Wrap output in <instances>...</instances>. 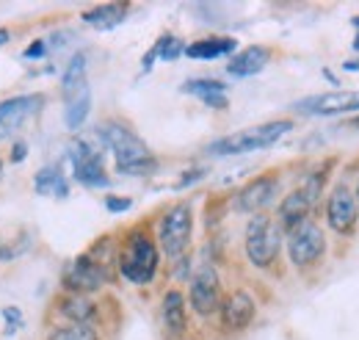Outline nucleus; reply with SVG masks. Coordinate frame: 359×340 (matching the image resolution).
Masks as SVG:
<instances>
[{"mask_svg":"<svg viewBox=\"0 0 359 340\" xmlns=\"http://www.w3.org/2000/svg\"><path fill=\"white\" fill-rule=\"evenodd\" d=\"M97 136L114 152L119 174L141 177V174H152V171L158 169V161L152 158L149 147L135 136L133 130L125 128L122 122H105V125H100Z\"/></svg>","mask_w":359,"mask_h":340,"instance_id":"1","label":"nucleus"},{"mask_svg":"<svg viewBox=\"0 0 359 340\" xmlns=\"http://www.w3.org/2000/svg\"><path fill=\"white\" fill-rule=\"evenodd\" d=\"M287 130H293V122H287V119L266 122V125L246 128V130H241V133H232V136H224V138L213 141V144L208 147V152H210V155H243V152L266 150V147H273Z\"/></svg>","mask_w":359,"mask_h":340,"instance_id":"2","label":"nucleus"},{"mask_svg":"<svg viewBox=\"0 0 359 340\" xmlns=\"http://www.w3.org/2000/svg\"><path fill=\"white\" fill-rule=\"evenodd\" d=\"M119 271H122L125 280H130L135 285H147L155 277V271H158V247L144 230H133L128 235L125 249L119 252Z\"/></svg>","mask_w":359,"mask_h":340,"instance_id":"3","label":"nucleus"},{"mask_svg":"<svg viewBox=\"0 0 359 340\" xmlns=\"http://www.w3.org/2000/svg\"><path fill=\"white\" fill-rule=\"evenodd\" d=\"M282 249V230L266 213H255L246 224V255L257 268H269Z\"/></svg>","mask_w":359,"mask_h":340,"instance_id":"4","label":"nucleus"},{"mask_svg":"<svg viewBox=\"0 0 359 340\" xmlns=\"http://www.w3.org/2000/svg\"><path fill=\"white\" fill-rule=\"evenodd\" d=\"M191 230H194V213L188 202H180L175 208L163 213L161 218V233H158V241H161V249L166 257H180L185 255L188 244H191Z\"/></svg>","mask_w":359,"mask_h":340,"instance_id":"5","label":"nucleus"},{"mask_svg":"<svg viewBox=\"0 0 359 340\" xmlns=\"http://www.w3.org/2000/svg\"><path fill=\"white\" fill-rule=\"evenodd\" d=\"M61 282L75 296H83V294H91V291H100L108 282V268H105V263L94 260L91 255H81L64 266Z\"/></svg>","mask_w":359,"mask_h":340,"instance_id":"6","label":"nucleus"},{"mask_svg":"<svg viewBox=\"0 0 359 340\" xmlns=\"http://www.w3.org/2000/svg\"><path fill=\"white\" fill-rule=\"evenodd\" d=\"M323 249H326L323 230L315 224L313 218H304L302 224H296L287 233V255H290V263L299 266V268L313 266L315 260H320Z\"/></svg>","mask_w":359,"mask_h":340,"instance_id":"7","label":"nucleus"},{"mask_svg":"<svg viewBox=\"0 0 359 340\" xmlns=\"http://www.w3.org/2000/svg\"><path fill=\"white\" fill-rule=\"evenodd\" d=\"M69 161H72V177L81 185L89 188H105L108 185V174L102 166V158L97 150H91L86 141H75L69 147Z\"/></svg>","mask_w":359,"mask_h":340,"instance_id":"8","label":"nucleus"},{"mask_svg":"<svg viewBox=\"0 0 359 340\" xmlns=\"http://www.w3.org/2000/svg\"><path fill=\"white\" fill-rule=\"evenodd\" d=\"M188 299L199 315H213L222 307V282H219V274L213 266H202L194 274Z\"/></svg>","mask_w":359,"mask_h":340,"instance_id":"9","label":"nucleus"},{"mask_svg":"<svg viewBox=\"0 0 359 340\" xmlns=\"http://www.w3.org/2000/svg\"><path fill=\"white\" fill-rule=\"evenodd\" d=\"M293 108L299 114H310V117L351 114V111H359V94L357 91H326V94H315V97H307V100H299Z\"/></svg>","mask_w":359,"mask_h":340,"instance_id":"10","label":"nucleus"},{"mask_svg":"<svg viewBox=\"0 0 359 340\" xmlns=\"http://www.w3.org/2000/svg\"><path fill=\"white\" fill-rule=\"evenodd\" d=\"M45 105V94H20L0 103V138H8L17 128H22L39 108Z\"/></svg>","mask_w":359,"mask_h":340,"instance_id":"11","label":"nucleus"},{"mask_svg":"<svg viewBox=\"0 0 359 340\" xmlns=\"http://www.w3.org/2000/svg\"><path fill=\"white\" fill-rule=\"evenodd\" d=\"M326 218H329V227L334 233H340V235L354 233V224H357V197H354V191L346 183L332 188L329 202H326Z\"/></svg>","mask_w":359,"mask_h":340,"instance_id":"12","label":"nucleus"},{"mask_svg":"<svg viewBox=\"0 0 359 340\" xmlns=\"http://www.w3.org/2000/svg\"><path fill=\"white\" fill-rule=\"evenodd\" d=\"M279 194V180L273 174L255 177L252 183H246L238 194H235V211L241 213H260L273 202V197Z\"/></svg>","mask_w":359,"mask_h":340,"instance_id":"13","label":"nucleus"},{"mask_svg":"<svg viewBox=\"0 0 359 340\" xmlns=\"http://www.w3.org/2000/svg\"><path fill=\"white\" fill-rule=\"evenodd\" d=\"M222 324L229 332H241L252 324L255 318V299L249 296L246 291H232L229 296L222 301Z\"/></svg>","mask_w":359,"mask_h":340,"instance_id":"14","label":"nucleus"},{"mask_svg":"<svg viewBox=\"0 0 359 340\" xmlns=\"http://www.w3.org/2000/svg\"><path fill=\"white\" fill-rule=\"evenodd\" d=\"M64 91V103H67V111H64V119H67V128L78 130L91 111V89L89 81H81V84L72 86H61Z\"/></svg>","mask_w":359,"mask_h":340,"instance_id":"15","label":"nucleus"},{"mask_svg":"<svg viewBox=\"0 0 359 340\" xmlns=\"http://www.w3.org/2000/svg\"><path fill=\"white\" fill-rule=\"evenodd\" d=\"M161 318L169 340H180L185 335V299L180 291H166L161 304Z\"/></svg>","mask_w":359,"mask_h":340,"instance_id":"16","label":"nucleus"},{"mask_svg":"<svg viewBox=\"0 0 359 340\" xmlns=\"http://www.w3.org/2000/svg\"><path fill=\"white\" fill-rule=\"evenodd\" d=\"M269 58H271L269 47L255 44V47L241 50V53L226 64V72H229V75H235V78H249V75L263 72V70H266V64H269Z\"/></svg>","mask_w":359,"mask_h":340,"instance_id":"17","label":"nucleus"},{"mask_svg":"<svg viewBox=\"0 0 359 340\" xmlns=\"http://www.w3.org/2000/svg\"><path fill=\"white\" fill-rule=\"evenodd\" d=\"M310 211H313L310 197H307L302 188H299V191H290V194L282 200V205H279V230L290 233L296 224H302L304 218H310Z\"/></svg>","mask_w":359,"mask_h":340,"instance_id":"18","label":"nucleus"},{"mask_svg":"<svg viewBox=\"0 0 359 340\" xmlns=\"http://www.w3.org/2000/svg\"><path fill=\"white\" fill-rule=\"evenodd\" d=\"M235 47H238V42H235L232 37H210V39H199V42L188 44V47H185V55H188V58L210 61V58L229 55Z\"/></svg>","mask_w":359,"mask_h":340,"instance_id":"19","label":"nucleus"},{"mask_svg":"<svg viewBox=\"0 0 359 340\" xmlns=\"http://www.w3.org/2000/svg\"><path fill=\"white\" fill-rule=\"evenodd\" d=\"M128 14V6L125 3H105V6H97L91 11H83V22L91 28H100V31H108V28H116Z\"/></svg>","mask_w":359,"mask_h":340,"instance_id":"20","label":"nucleus"},{"mask_svg":"<svg viewBox=\"0 0 359 340\" xmlns=\"http://www.w3.org/2000/svg\"><path fill=\"white\" fill-rule=\"evenodd\" d=\"M34 191L39 197H67L69 194V185L64 180V174L58 166H45L34 177Z\"/></svg>","mask_w":359,"mask_h":340,"instance_id":"21","label":"nucleus"},{"mask_svg":"<svg viewBox=\"0 0 359 340\" xmlns=\"http://www.w3.org/2000/svg\"><path fill=\"white\" fill-rule=\"evenodd\" d=\"M58 313H61L64 318H69L72 324H86V321H91V318L97 315V307H94L86 296L69 294V296L58 299Z\"/></svg>","mask_w":359,"mask_h":340,"instance_id":"22","label":"nucleus"},{"mask_svg":"<svg viewBox=\"0 0 359 340\" xmlns=\"http://www.w3.org/2000/svg\"><path fill=\"white\" fill-rule=\"evenodd\" d=\"M182 91L185 94H196L199 100H208L213 94H226V86L222 81H213V78H196V81H185Z\"/></svg>","mask_w":359,"mask_h":340,"instance_id":"23","label":"nucleus"},{"mask_svg":"<svg viewBox=\"0 0 359 340\" xmlns=\"http://www.w3.org/2000/svg\"><path fill=\"white\" fill-rule=\"evenodd\" d=\"M47 340H100V338H97V332L91 329L89 324H69V327L53 329Z\"/></svg>","mask_w":359,"mask_h":340,"instance_id":"24","label":"nucleus"},{"mask_svg":"<svg viewBox=\"0 0 359 340\" xmlns=\"http://www.w3.org/2000/svg\"><path fill=\"white\" fill-rule=\"evenodd\" d=\"M152 47L158 50V58H163V61H175L177 55L185 53V44L180 42L177 37H172V34H163Z\"/></svg>","mask_w":359,"mask_h":340,"instance_id":"25","label":"nucleus"},{"mask_svg":"<svg viewBox=\"0 0 359 340\" xmlns=\"http://www.w3.org/2000/svg\"><path fill=\"white\" fill-rule=\"evenodd\" d=\"M3 318H6V324H8V335H14L20 327H22V313L17 310V307H3Z\"/></svg>","mask_w":359,"mask_h":340,"instance_id":"26","label":"nucleus"},{"mask_svg":"<svg viewBox=\"0 0 359 340\" xmlns=\"http://www.w3.org/2000/svg\"><path fill=\"white\" fill-rule=\"evenodd\" d=\"M105 208L111 213H125L133 208V200L130 197H105Z\"/></svg>","mask_w":359,"mask_h":340,"instance_id":"27","label":"nucleus"},{"mask_svg":"<svg viewBox=\"0 0 359 340\" xmlns=\"http://www.w3.org/2000/svg\"><path fill=\"white\" fill-rule=\"evenodd\" d=\"M47 53V44L39 39V42H34V44H28L25 50H22V58H42Z\"/></svg>","mask_w":359,"mask_h":340,"instance_id":"28","label":"nucleus"},{"mask_svg":"<svg viewBox=\"0 0 359 340\" xmlns=\"http://www.w3.org/2000/svg\"><path fill=\"white\" fill-rule=\"evenodd\" d=\"M205 177V169H194V171H185V177L177 183V188H185V185H191V183H196V180H202Z\"/></svg>","mask_w":359,"mask_h":340,"instance_id":"29","label":"nucleus"},{"mask_svg":"<svg viewBox=\"0 0 359 340\" xmlns=\"http://www.w3.org/2000/svg\"><path fill=\"white\" fill-rule=\"evenodd\" d=\"M25 155H28V144H25V141H17V144H14V152H11V164L25 161Z\"/></svg>","mask_w":359,"mask_h":340,"instance_id":"30","label":"nucleus"},{"mask_svg":"<svg viewBox=\"0 0 359 340\" xmlns=\"http://www.w3.org/2000/svg\"><path fill=\"white\" fill-rule=\"evenodd\" d=\"M343 70H346V72H359V61H346Z\"/></svg>","mask_w":359,"mask_h":340,"instance_id":"31","label":"nucleus"},{"mask_svg":"<svg viewBox=\"0 0 359 340\" xmlns=\"http://www.w3.org/2000/svg\"><path fill=\"white\" fill-rule=\"evenodd\" d=\"M323 78H326V81H332V84L337 86V78H334V75H332V72H329V70H323Z\"/></svg>","mask_w":359,"mask_h":340,"instance_id":"32","label":"nucleus"},{"mask_svg":"<svg viewBox=\"0 0 359 340\" xmlns=\"http://www.w3.org/2000/svg\"><path fill=\"white\" fill-rule=\"evenodd\" d=\"M8 42V31L6 28H0V44H6Z\"/></svg>","mask_w":359,"mask_h":340,"instance_id":"33","label":"nucleus"},{"mask_svg":"<svg viewBox=\"0 0 359 340\" xmlns=\"http://www.w3.org/2000/svg\"><path fill=\"white\" fill-rule=\"evenodd\" d=\"M354 50H359V31H357V39H354Z\"/></svg>","mask_w":359,"mask_h":340,"instance_id":"34","label":"nucleus"},{"mask_svg":"<svg viewBox=\"0 0 359 340\" xmlns=\"http://www.w3.org/2000/svg\"><path fill=\"white\" fill-rule=\"evenodd\" d=\"M354 197H357V211H359V185H357V191H354Z\"/></svg>","mask_w":359,"mask_h":340,"instance_id":"35","label":"nucleus"},{"mask_svg":"<svg viewBox=\"0 0 359 340\" xmlns=\"http://www.w3.org/2000/svg\"><path fill=\"white\" fill-rule=\"evenodd\" d=\"M351 22H354V25H357V28H359V17H354V20H351Z\"/></svg>","mask_w":359,"mask_h":340,"instance_id":"36","label":"nucleus"},{"mask_svg":"<svg viewBox=\"0 0 359 340\" xmlns=\"http://www.w3.org/2000/svg\"><path fill=\"white\" fill-rule=\"evenodd\" d=\"M351 125H354V128H359V119H354V122H351Z\"/></svg>","mask_w":359,"mask_h":340,"instance_id":"37","label":"nucleus"},{"mask_svg":"<svg viewBox=\"0 0 359 340\" xmlns=\"http://www.w3.org/2000/svg\"><path fill=\"white\" fill-rule=\"evenodd\" d=\"M0 171H3V161H0Z\"/></svg>","mask_w":359,"mask_h":340,"instance_id":"38","label":"nucleus"}]
</instances>
